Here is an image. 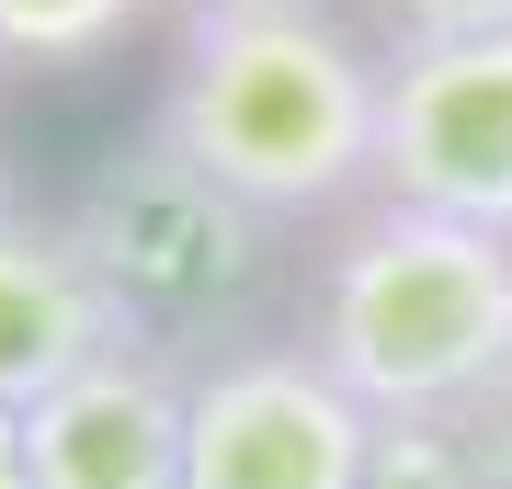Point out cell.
<instances>
[{
    "mask_svg": "<svg viewBox=\"0 0 512 489\" xmlns=\"http://www.w3.org/2000/svg\"><path fill=\"white\" fill-rule=\"evenodd\" d=\"M376 80L387 57L319 0L183 23L148 137L171 160H194L217 194H239L262 228L353 217L376 194Z\"/></svg>",
    "mask_w": 512,
    "mask_h": 489,
    "instance_id": "cell-1",
    "label": "cell"
},
{
    "mask_svg": "<svg viewBox=\"0 0 512 489\" xmlns=\"http://www.w3.org/2000/svg\"><path fill=\"white\" fill-rule=\"evenodd\" d=\"M296 342L376 421H444L512 364V239L365 194L308 262Z\"/></svg>",
    "mask_w": 512,
    "mask_h": 489,
    "instance_id": "cell-2",
    "label": "cell"
},
{
    "mask_svg": "<svg viewBox=\"0 0 512 489\" xmlns=\"http://www.w3.org/2000/svg\"><path fill=\"white\" fill-rule=\"evenodd\" d=\"M80 251L114 273V296L148 319V342L205 330L217 308L262 285V217L239 194H217L194 160H171L160 137H137L126 160H103V182L69 205Z\"/></svg>",
    "mask_w": 512,
    "mask_h": 489,
    "instance_id": "cell-3",
    "label": "cell"
},
{
    "mask_svg": "<svg viewBox=\"0 0 512 489\" xmlns=\"http://www.w3.org/2000/svg\"><path fill=\"white\" fill-rule=\"evenodd\" d=\"M387 421L308 342H228L194 364L183 489H376Z\"/></svg>",
    "mask_w": 512,
    "mask_h": 489,
    "instance_id": "cell-4",
    "label": "cell"
},
{
    "mask_svg": "<svg viewBox=\"0 0 512 489\" xmlns=\"http://www.w3.org/2000/svg\"><path fill=\"white\" fill-rule=\"evenodd\" d=\"M376 194L512 239V35L376 46Z\"/></svg>",
    "mask_w": 512,
    "mask_h": 489,
    "instance_id": "cell-5",
    "label": "cell"
},
{
    "mask_svg": "<svg viewBox=\"0 0 512 489\" xmlns=\"http://www.w3.org/2000/svg\"><path fill=\"white\" fill-rule=\"evenodd\" d=\"M183 421H194L183 342H126L23 410V467L35 489H183Z\"/></svg>",
    "mask_w": 512,
    "mask_h": 489,
    "instance_id": "cell-6",
    "label": "cell"
},
{
    "mask_svg": "<svg viewBox=\"0 0 512 489\" xmlns=\"http://www.w3.org/2000/svg\"><path fill=\"white\" fill-rule=\"evenodd\" d=\"M148 342V319L114 296V273L80 251L69 217H12L0 228V410H35L80 364Z\"/></svg>",
    "mask_w": 512,
    "mask_h": 489,
    "instance_id": "cell-7",
    "label": "cell"
},
{
    "mask_svg": "<svg viewBox=\"0 0 512 489\" xmlns=\"http://www.w3.org/2000/svg\"><path fill=\"white\" fill-rule=\"evenodd\" d=\"M160 0H0V57L12 69H92L137 35Z\"/></svg>",
    "mask_w": 512,
    "mask_h": 489,
    "instance_id": "cell-8",
    "label": "cell"
},
{
    "mask_svg": "<svg viewBox=\"0 0 512 489\" xmlns=\"http://www.w3.org/2000/svg\"><path fill=\"white\" fill-rule=\"evenodd\" d=\"M376 46H456V35H512V0H365Z\"/></svg>",
    "mask_w": 512,
    "mask_h": 489,
    "instance_id": "cell-9",
    "label": "cell"
},
{
    "mask_svg": "<svg viewBox=\"0 0 512 489\" xmlns=\"http://www.w3.org/2000/svg\"><path fill=\"white\" fill-rule=\"evenodd\" d=\"M444 433H456V455H467V489H512V364L467 410H444Z\"/></svg>",
    "mask_w": 512,
    "mask_h": 489,
    "instance_id": "cell-10",
    "label": "cell"
},
{
    "mask_svg": "<svg viewBox=\"0 0 512 489\" xmlns=\"http://www.w3.org/2000/svg\"><path fill=\"white\" fill-rule=\"evenodd\" d=\"M183 23H239V12H285V0H171Z\"/></svg>",
    "mask_w": 512,
    "mask_h": 489,
    "instance_id": "cell-11",
    "label": "cell"
},
{
    "mask_svg": "<svg viewBox=\"0 0 512 489\" xmlns=\"http://www.w3.org/2000/svg\"><path fill=\"white\" fill-rule=\"evenodd\" d=\"M0 489H35V467H23V421L0 410Z\"/></svg>",
    "mask_w": 512,
    "mask_h": 489,
    "instance_id": "cell-12",
    "label": "cell"
},
{
    "mask_svg": "<svg viewBox=\"0 0 512 489\" xmlns=\"http://www.w3.org/2000/svg\"><path fill=\"white\" fill-rule=\"evenodd\" d=\"M23 217V194H12V160H0V228H12Z\"/></svg>",
    "mask_w": 512,
    "mask_h": 489,
    "instance_id": "cell-13",
    "label": "cell"
}]
</instances>
